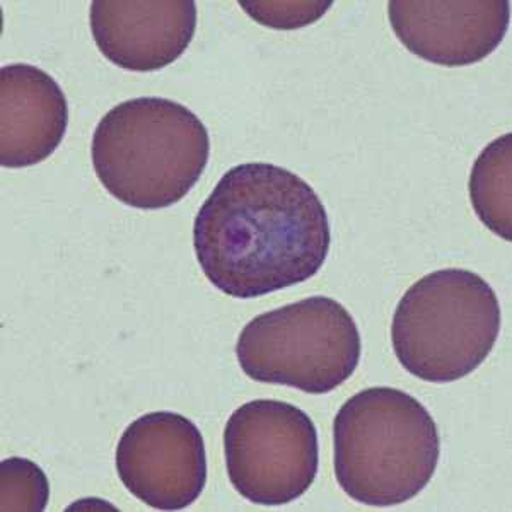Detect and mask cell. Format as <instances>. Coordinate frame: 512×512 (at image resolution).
Instances as JSON below:
<instances>
[{
	"instance_id": "1",
	"label": "cell",
	"mask_w": 512,
	"mask_h": 512,
	"mask_svg": "<svg viewBox=\"0 0 512 512\" xmlns=\"http://www.w3.org/2000/svg\"><path fill=\"white\" fill-rule=\"evenodd\" d=\"M332 231L308 181L275 164L229 169L193 221V248L210 284L253 299L303 284L325 265Z\"/></svg>"
},
{
	"instance_id": "7",
	"label": "cell",
	"mask_w": 512,
	"mask_h": 512,
	"mask_svg": "<svg viewBox=\"0 0 512 512\" xmlns=\"http://www.w3.org/2000/svg\"><path fill=\"white\" fill-rule=\"evenodd\" d=\"M118 477L159 511L192 506L207 483V454L197 425L175 412H152L128 425L117 448Z\"/></svg>"
},
{
	"instance_id": "9",
	"label": "cell",
	"mask_w": 512,
	"mask_h": 512,
	"mask_svg": "<svg viewBox=\"0 0 512 512\" xmlns=\"http://www.w3.org/2000/svg\"><path fill=\"white\" fill-rule=\"evenodd\" d=\"M91 31L99 52L125 70L154 72L187 52L197 30L193 0H94Z\"/></svg>"
},
{
	"instance_id": "8",
	"label": "cell",
	"mask_w": 512,
	"mask_h": 512,
	"mask_svg": "<svg viewBox=\"0 0 512 512\" xmlns=\"http://www.w3.org/2000/svg\"><path fill=\"white\" fill-rule=\"evenodd\" d=\"M388 16L408 52L432 64L463 67L501 45L511 11L507 0H393Z\"/></svg>"
},
{
	"instance_id": "12",
	"label": "cell",
	"mask_w": 512,
	"mask_h": 512,
	"mask_svg": "<svg viewBox=\"0 0 512 512\" xmlns=\"http://www.w3.org/2000/svg\"><path fill=\"white\" fill-rule=\"evenodd\" d=\"M50 499V483L40 466L24 458L0 463V511L43 512Z\"/></svg>"
},
{
	"instance_id": "13",
	"label": "cell",
	"mask_w": 512,
	"mask_h": 512,
	"mask_svg": "<svg viewBox=\"0 0 512 512\" xmlns=\"http://www.w3.org/2000/svg\"><path fill=\"white\" fill-rule=\"evenodd\" d=\"M333 2H250L241 0L239 6L251 18L275 30H297L315 23Z\"/></svg>"
},
{
	"instance_id": "6",
	"label": "cell",
	"mask_w": 512,
	"mask_h": 512,
	"mask_svg": "<svg viewBox=\"0 0 512 512\" xmlns=\"http://www.w3.org/2000/svg\"><path fill=\"white\" fill-rule=\"evenodd\" d=\"M224 454L229 482L239 495L258 506H284L315 482L318 431L291 403L253 400L227 420Z\"/></svg>"
},
{
	"instance_id": "11",
	"label": "cell",
	"mask_w": 512,
	"mask_h": 512,
	"mask_svg": "<svg viewBox=\"0 0 512 512\" xmlns=\"http://www.w3.org/2000/svg\"><path fill=\"white\" fill-rule=\"evenodd\" d=\"M512 134L483 149L473 164L470 198L480 221L506 241L512 238Z\"/></svg>"
},
{
	"instance_id": "4",
	"label": "cell",
	"mask_w": 512,
	"mask_h": 512,
	"mask_svg": "<svg viewBox=\"0 0 512 512\" xmlns=\"http://www.w3.org/2000/svg\"><path fill=\"white\" fill-rule=\"evenodd\" d=\"M501 332L494 289L470 270L425 275L400 299L391 325L396 359L427 383H453L489 357Z\"/></svg>"
},
{
	"instance_id": "3",
	"label": "cell",
	"mask_w": 512,
	"mask_h": 512,
	"mask_svg": "<svg viewBox=\"0 0 512 512\" xmlns=\"http://www.w3.org/2000/svg\"><path fill=\"white\" fill-rule=\"evenodd\" d=\"M441 456L436 422L405 391L376 386L349 398L333 420V461L345 494L366 506H398L431 482Z\"/></svg>"
},
{
	"instance_id": "10",
	"label": "cell",
	"mask_w": 512,
	"mask_h": 512,
	"mask_svg": "<svg viewBox=\"0 0 512 512\" xmlns=\"http://www.w3.org/2000/svg\"><path fill=\"white\" fill-rule=\"evenodd\" d=\"M69 106L45 70L30 64L0 70V164L28 168L50 158L64 139Z\"/></svg>"
},
{
	"instance_id": "2",
	"label": "cell",
	"mask_w": 512,
	"mask_h": 512,
	"mask_svg": "<svg viewBox=\"0 0 512 512\" xmlns=\"http://www.w3.org/2000/svg\"><path fill=\"white\" fill-rule=\"evenodd\" d=\"M210 137L187 106L166 98L123 101L94 130L91 158L101 185L135 209H166L204 175Z\"/></svg>"
},
{
	"instance_id": "5",
	"label": "cell",
	"mask_w": 512,
	"mask_h": 512,
	"mask_svg": "<svg viewBox=\"0 0 512 512\" xmlns=\"http://www.w3.org/2000/svg\"><path fill=\"white\" fill-rule=\"evenodd\" d=\"M359 328L332 297L315 296L256 316L239 333L236 357L253 381L326 395L361 361Z\"/></svg>"
}]
</instances>
